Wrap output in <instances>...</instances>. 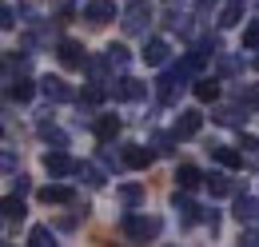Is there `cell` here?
<instances>
[{"mask_svg": "<svg viewBox=\"0 0 259 247\" xmlns=\"http://www.w3.org/2000/svg\"><path fill=\"white\" fill-rule=\"evenodd\" d=\"M120 227H124V235H128V239H136V243H148V239H156V235H160V219L156 216H124V223H120Z\"/></svg>", "mask_w": 259, "mask_h": 247, "instance_id": "obj_1", "label": "cell"}, {"mask_svg": "<svg viewBox=\"0 0 259 247\" xmlns=\"http://www.w3.org/2000/svg\"><path fill=\"white\" fill-rule=\"evenodd\" d=\"M184 80H188V64L167 68L160 80H156V96H160V104H176V92H184Z\"/></svg>", "mask_w": 259, "mask_h": 247, "instance_id": "obj_2", "label": "cell"}, {"mask_svg": "<svg viewBox=\"0 0 259 247\" xmlns=\"http://www.w3.org/2000/svg\"><path fill=\"white\" fill-rule=\"evenodd\" d=\"M124 32L128 36H140V32H148V24H152V8L144 4V0H132L128 8H124Z\"/></svg>", "mask_w": 259, "mask_h": 247, "instance_id": "obj_3", "label": "cell"}, {"mask_svg": "<svg viewBox=\"0 0 259 247\" xmlns=\"http://www.w3.org/2000/svg\"><path fill=\"white\" fill-rule=\"evenodd\" d=\"M40 92L48 96L52 104H68V100H76V92L68 88V84L60 80V76H44V80H40Z\"/></svg>", "mask_w": 259, "mask_h": 247, "instance_id": "obj_4", "label": "cell"}, {"mask_svg": "<svg viewBox=\"0 0 259 247\" xmlns=\"http://www.w3.org/2000/svg\"><path fill=\"white\" fill-rule=\"evenodd\" d=\"M56 56H60V64H64V68H88V52H84L76 40H60Z\"/></svg>", "mask_w": 259, "mask_h": 247, "instance_id": "obj_5", "label": "cell"}, {"mask_svg": "<svg viewBox=\"0 0 259 247\" xmlns=\"http://www.w3.org/2000/svg\"><path fill=\"white\" fill-rule=\"evenodd\" d=\"M176 184H180V191H192V187L207 184V176H203L195 163H180V168H176Z\"/></svg>", "mask_w": 259, "mask_h": 247, "instance_id": "obj_6", "label": "cell"}, {"mask_svg": "<svg viewBox=\"0 0 259 247\" xmlns=\"http://www.w3.org/2000/svg\"><path fill=\"white\" fill-rule=\"evenodd\" d=\"M148 96V84L144 80H132V76H124L120 84H116V100H128V104H136V100H144Z\"/></svg>", "mask_w": 259, "mask_h": 247, "instance_id": "obj_7", "label": "cell"}, {"mask_svg": "<svg viewBox=\"0 0 259 247\" xmlns=\"http://www.w3.org/2000/svg\"><path fill=\"white\" fill-rule=\"evenodd\" d=\"M72 199H76V191H72L68 184H48V187H40V203H48V208H52V203H72Z\"/></svg>", "mask_w": 259, "mask_h": 247, "instance_id": "obj_8", "label": "cell"}, {"mask_svg": "<svg viewBox=\"0 0 259 247\" xmlns=\"http://www.w3.org/2000/svg\"><path fill=\"white\" fill-rule=\"evenodd\" d=\"M152 159H156V152H148V148H140V144H128V148H124V163L136 168V172H144Z\"/></svg>", "mask_w": 259, "mask_h": 247, "instance_id": "obj_9", "label": "cell"}, {"mask_svg": "<svg viewBox=\"0 0 259 247\" xmlns=\"http://www.w3.org/2000/svg\"><path fill=\"white\" fill-rule=\"evenodd\" d=\"M84 16H88V20H96V24H104V20H116V4H112V0H88Z\"/></svg>", "mask_w": 259, "mask_h": 247, "instance_id": "obj_10", "label": "cell"}, {"mask_svg": "<svg viewBox=\"0 0 259 247\" xmlns=\"http://www.w3.org/2000/svg\"><path fill=\"white\" fill-rule=\"evenodd\" d=\"M167 56H171V48H167V40H148V48H144V60L152 64V68H160V64H167Z\"/></svg>", "mask_w": 259, "mask_h": 247, "instance_id": "obj_11", "label": "cell"}, {"mask_svg": "<svg viewBox=\"0 0 259 247\" xmlns=\"http://www.w3.org/2000/svg\"><path fill=\"white\" fill-rule=\"evenodd\" d=\"M199 124H203L199 112H180V120H176V136H180V140H192L195 132H199Z\"/></svg>", "mask_w": 259, "mask_h": 247, "instance_id": "obj_12", "label": "cell"}, {"mask_svg": "<svg viewBox=\"0 0 259 247\" xmlns=\"http://www.w3.org/2000/svg\"><path fill=\"white\" fill-rule=\"evenodd\" d=\"M120 136V116H100L96 120V140L100 144H112Z\"/></svg>", "mask_w": 259, "mask_h": 247, "instance_id": "obj_13", "label": "cell"}, {"mask_svg": "<svg viewBox=\"0 0 259 247\" xmlns=\"http://www.w3.org/2000/svg\"><path fill=\"white\" fill-rule=\"evenodd\" d=\"M44 168H48L52 176H68V172H76V163H72L64 152H48V155H44Z\"/></svg>", "mask_w": 259, "mask_h": 247, "instance_id": "obj_14", "label": "cell"}, {"mask_svg": "<svg viewBox=\"0 0 259 247\" xmlns=\"http://www.w3.org/2000/svg\"><path fill=\"white\" fill-rule=\"evenodd\" d=\"M171 208L180 212V223H184V227L199 219V208H195V203H192V199H188V195H180V191H176V199H171Z\"/></svg>", "mask_w": 259, "mask_h": 247, "instance_id": "obj_15", "label": "cell"}, {"mask_svg": "<svg viewBox=\"0 0 259 247\" xmlns=\"http://www.w3.org/2000/svg\"><path fill=\"white\" fill-rule=\"evenodd\" d=\"M235 219H239V223H255V219H259V199L243 195V199L235 203Z\"/></svg>", "mask_w": 259, "mask_h": 247, "instance_id": "obj_16", "label": "cell"}, {"mask_svg": "<svg viewBox=\"0 0 259 247\" xmlns=\"http://www.w3.org/2000/svg\"><path fill=\"white\" fill-rule=\"evenodd\" d=\"M243 4H247V0H227V8L220 12V28H235V24H239V16H243Z\"/></svg>", "mask_w": 259, "mask_h": 247, "instance_id": "obj_17", "label": "cell"}, {"mask_svg": "<svg viewBox=\"0 0 259 247\" xmlns=\"http://www.w3.org/2000/svg\"><path fill=\"white\" fill-rule=\"evenodd\" d=\"M104 56H108V64H112V72H124V68L132 64V52L124 48V44H112V48H108Z\"/></svg>", "mask_w": 259, "mask_h": 247, "instance_id": "obj_18", "label": "cell"}, {"mask_svg": "<svg viewBox=\"0 0 259 247\" xmlns=\"http://www.w3.org/2000/svg\"><path fill=\"white\" fill-rule=\"evenodd\" d=\"M8 96L20 100V104H28V100L36 96V84H32V80H8Z\"/></svg>", "mask_w": 259, "mask_h": 247, "instance_id": "obj_19", "label": "cell"}, {"mask_svg": "<svg viewBox=\"0 0 259 247\" xmlns=\"http://www.w3.org/2000/svg\"><path fill=\"white\" fill-rule=\"evenodd\" d=\"M207 152L215 155V159H220L224 168H243V155H239V152H231V148H224V144H211Z\"/></svg>", "mask_w": 259, "mask_h": 247, "instance_id": "obj_20", "label": "cell"}, {"mask_svg": "<svg viewBox=\"0 0 259 247\" xmlns=\"http://www.w3.org/2000/svg\"><path fill=\"white\" fill-rule=\"evenodd\" d=\"M192 92H195V100H199V104H211V100L220 96V84L203 76V80H195V88H192Z\"/></svg>", "mask_w": 259, "mask_h": 247, "instance_id": "obj_21", "label": "cell"}, {"mask_svg": "<svg viewBox=\"0 0 259 247\" xmlns=\"http://www.w3.org/2000/svg\"><path fill=\"white\" fill-rule=\"evenodd\" d=\"M140 199H144V187L140 184H124L120 187V203H124V208H136Z\"/></svg>", "mask_w": 259, "mask_h": 247, "instance_id": "obj_22", "label": "cell"}, {"mask_svg": "<svg viewBox=\"0 0 259 247\" xmlns=\"http://www.w3.org/2000/svg\"><path fill=\"white\" fill-rule=\"evenodd\" d=\"M108 68H112V64H108V56H100V60H88V68H84V72H88V80H100V84H104Z\"/></svg>", "mask_w": 259, "mask_h": 247, "instance_id": "obj_23", "label": "cell"}, {"mask_svg": "<svg viewBox=\"0 0 259 247\" xmlns=\"http://www.w3.org/2000/svg\"><path fill=\"white\" fill-rule=\"evenodd\" d=\"M215 124H227V128H243V120H239V108H215Z\"/></svg>", "mask_w": 259, "mask_h": 247, "instance_id": "obj_24", "label": "cell"}, {"mask_svg": "<svg viewBox=\"0 0 259 247\" xmlns=\"http://www.w3.org/2000/svg\"><path fill=\"white\" fill-rule=\"evenodd\" d=\"M207 187H211V195H227V191H231V180H227L224 172H211V176H207Z\"/></svg>", "mask_w": 259, "mask_h": 247, "instance_id": "obj_25", "label": "cell"}, {"mask_svg": "<svg viewBox=\"0 0 259 247\" xmlns=\"http://www.w3.org/2000/svg\"><path fill=\"white\" fill-rule=\"evenodd\" d=\"M28 243H32V247H52L56 239H52L48 227H32V231H28Z\"/></svg>", "mask_w": 259, "mask_h": 247, "instance_id": "obj_26", "label": "cell"}, {"mask_svg": "<svg viewBox=\"0 0 259 247\" xmlns=\"http://www.w3.org/2000/svg\"><path fill=\"white\" fill-rule=\"evenodd\" d=\"M20 216H24V203H20L16 195H8V199H4V223H12V219H20Z\"/></svg>", "mask_w": 259, "mask_h": 247, "instance_id": "obj_27", "label": "cell"}, {"mask_svg": "<svg viewBox=\"0 0 259 247\" xmlns=\"http://www.w3.org/2000/svg\"><path fill=\"white\" fill-rule=\"evenodd\" d=\"M243 48H247V52H255V48H259V20H251V24L243 28Z\"/></svg>", "mask_w": 259, "mask_h": 247, "instance_id": "obj_28", "label": "cell"}, {"mask_svg": "<svg viewBox=\"0 0 259 247\" xmlns=\"http://www.w3.org/2000/svg\"><path fill=\"white\" fill-rule=\"evenodd\" d=\"M76 176H84V180H88L92 187H96V184H104V176H100L92 163H76Z\"/></svg>", "mask_w": 259, "mask_h": 247, "instance_id": "obj_29", "label": "cell"}, {"mask_svg": "<svg viewBox=\"0 0 259 247\" xmlns=\"http://www.w3.org/2000/svg\"><path fill=\"white\" fill-rule=\"evenodd\" d=\"M100 100H104V84H100V80H92V84L84 88V104H100Z\"/></svg>", "mask_w": 259, "mask_h": 247, "instance_id": "obj_30", "label": "cell"}, {"mask_svg": "<svg viewBox=\"0 0 259 247\" xmlns=\"http://www.w3.org/2000/svg\"><path fill=\"white\" fill-rule=\"evenodd\" d=\"M220 72H224V76H239V60H235V56H220Z\"/></svg>", "mask_w": 259, "mask_h": 247, "instance_id": "obj_31", "label": "cell"}, {"mask_svg": "<svg viewBox=\"0 0 259 247\" xmlns=\"http://www.w3.org/2000/svg\"><path fill=\"white\" fill-rule=\"evenodd\" d=\"M176 140H180V136H176V132H171V136H156V152H176Z\"/></svg>", "mask_w": 259, "mask_h": 247, "instance_id": "obj_32", "label": "cell"}, {"mask_svg": "<svg viewBox=\"0 0 259 247\" xmlns=\"http://www.w3.org/2000/svg\"><path fill=\"white\" fill-rule=\"evenodd\" d=\"M235 100H239V104H251V108H255V104H259V88H239V92H235Z\"/></svg>", "mask_w": 259, "mask_h": 247, "instance_id": "obj_33", "label": "cell"}, {"mask_svg": "<svg viewBox=\"0 0 259 247\" xmlns=\"http://www.w3.org/2000/svg\"><path fill=\"white\" fill-rule=\"evenodd\" d=\"M239 148H243V152H251V155H259V140H255V136H243V140H239Z\"/></svg>", "mask_w": 259, "mask_h": 247, "instance_id": "obj_34", "label": "cell"}, {"mask_svg": "<svg viewBox=\"0 0 259 247\" xmlns=\"http://www.w3.org/2000/svg\"><path fill=\"white\" fill-rule=\"evenodd\" d=\"M12 184H16V191L24 195V191H28V176H12Z\"/></svg>", "mask_w": 259, "mask_h": 247, "instance_id": "obj_35", "label": "cell"}, {"mask_svg": "<svg viewBox=\"0 0 259 247\" xmlns=\"http://www.w3.org/2000/svg\"><path fill=\"white\" fill-rule=\"evenodd\" d=\"M243 243H251V247H259V231H243Z\"/></svg>", "mask_w": 259, "mask_h": 247, "instance_id": "obj_36", "label": "cell"}, {"mask_svg": "<svg viewBox=\"0 0 259 247\" xmlns=\"http://www.w3.org/2000/svg\"><path fill=\"white\" fill-rule=\"evenodd\" d=\"M255 68H259V60H255Z\"/></svg>", "mask_w": 259, "mask_h": 247, "instance_id": "obj_37", "label": "cell"}]
</instances>
